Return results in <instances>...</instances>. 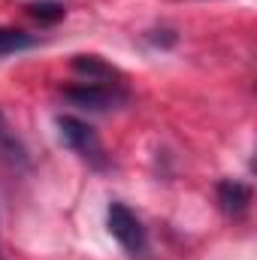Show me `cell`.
I'll use <instances>...</instances> for the list:
<instances>
[{
	"label": "cell",
	"instance_id": "4",
	"mask_svg": "<svg viewBox=\"0 0 257 260\" xmlns=\"http://www.w3.org/2000/svg\"><path fill=\"white\" fill-rule=\"evenodd\" d=\"M0 164L12 173H24L30 167L27 145L21 142V136L15 133V127L9 124V118L3 112H0Z\"/></svg>",
	"mask_w": 257,
	"mask_h": 260
},
{
	"label": "cell",
	"instance_id": "2",
	"mask_svg": "<svg viewBox=\"0 0 257 260\" xmlns=\"http://www.w3.org/2000/svg\"><path fill=\"white\" fill-rule=\"evenodd\" d=\"M58 133H61V142H64L70 151H76L79 157H85L94 167H106L103 142H100V136L94 133L91 124H85L76 115H61L58 118Z\"/></svg>",
	"mask_w": 257,
	"mask_h": 260
},
{
	"label": "cell",
	"instance_id": "7",
	"mask_svg": "<svg viewBox=\"0 0 257 260\" xmlns=\"http://www.w3.org/2000/svg\"><path fill=\"white\" fill-rule=\"evenodd\" d=\"M34 43H37V40H34L30 34L18 30V27H0V58L15 55V52H24V49H30Z\"/></svg>",
	"mask_w": 257,
	"mask_h": 260
},
{
	"label": "cell",
	"instance_id": "1",
	"mask_svg": "<svg viewBox=\"0 0 257 260\" xmlns=\"http://www.w3.org/2000/svg\"><path fill=\"white\" fill-rule=\"evenodd\" d=\"M106 230L112 233V239L133 257H142L145 248H148V236H145V227L142 221L133 215V209L124 203H109L106 209Z\"/></svg>",
	"mask_w": 257,
	"mask_h": 260
},
{
	"label": "cell",
	"instance_id": "9",
	"mask_svg": "<svg viewBox=\"0 0 257 260\" xmlns=\"http://www.w3.org/2000/svg\"><path fill=\"white\" fill-rule=\"evenodd\" d=\"M0 260H3V254H0Z\"/></svg>",
	"mask_w": 257,
	"mask_h": 260
},
{
	"label": "cell",
	"instance_id": "6",
	"mask_svg": "<svg viewBox=\"0 0 257 260\" xmlns=\"http://www.w3.org/2000/svg\"><path fill=\"white\" fill-rule=\"evenodd\" d=\"M73 70L79 73L82 82H100V85H121L118 82V73L106 61H100L97 55H79L73 61Z\"/></svg>",
	"mask_w": 257,
	"mask_h": 260
},
{
	"label": "cell",
	"instance_id": "3",
	"mask_svg": "<svg viewBox=\"0 0 257 260\" xmlns=\"http://www.w3.org/2000/svg\"><path fill=\"white\" fill-rule=\"evenodd\" d=\"M64 94L79 109H109L127 97L121 85H100V82H79V85L67 88Z\"/></svg>",
	"mask_w": 257,
	"mask_h": 260
},
{
	"label": "cell",
	"instance_id": "8",
	"mask_svg": "<svg viewBox=\"0 0 257 260\" xmlns=\"http://www.w3.org/2000/svg\"><path fill=\"white\" fill-rule=\"evenodd\" d=\"M27 9H30V15H34V18L49 21V24H52V21H61V18H64V12H67L64 3H58V0H40V3H30Z\"/></svg>",
	"mask_w": 257,
	"mask_h": 260
},
{
	"label": "cell",
	"instance_id": "5",
	"mask_svg": "<svg viewBox=\"0 0 257 260\" xmlns=\"http://www.w3.org/2000/svg\"><path fill=\"white\" fill-rule=\"evenodd\" d=\"M215 200H218V206H221V212H227V215H242L248 206H251V188L245 185V182H236V179H224V182H218V188H215Z\"/></svg>",
	"mask_w": 257,
	"mask_h": 260
}]
</instances>
